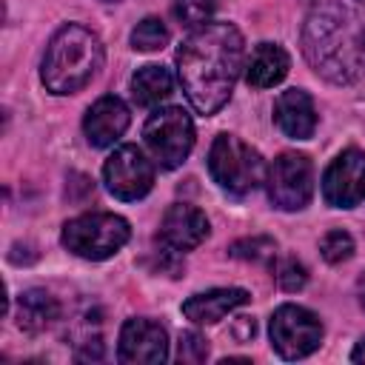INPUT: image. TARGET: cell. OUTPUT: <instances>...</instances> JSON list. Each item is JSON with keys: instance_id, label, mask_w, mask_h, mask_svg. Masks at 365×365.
<instances>
[{"instance_id": "6da1fadb", "label": "cell", "mask_w": 365, "mask_h": 365, "mask_svg": "<svg viewBox=\"0 0 365 365\" xmlns=\"http://www.w3.org/2000/svg\"><path fill=\"white\" fill-rule=\"evenodd\" d=\"M242 68V34L231 23H205L177 48V74L200 114L220 111Z\"/></svg>"}, {"instance_id": "7a4b0ae2", "label": "cell", "mask_w": 365, "mask_h": 365, "mask_svg": "<svg viewBox=\"0 0 365 365\" xmlns=\"http://www.w3.org/2000/svg\"><path fill=\"white\" fill-rule=\"evenodd\" d=\"M305 54L334 83L354 80L365 66V17L339 3L319 6L305 23Z\"/></svg>"}, {"instance_id": "3957f363", "label": "cell", "mask_w": 365, "mask_h": 365, "mask_svg": "<svg viewBox=\"0 0 365 365\" xmlns=\"http://www.w3.org/2000/svg\"><path fill=\"white\" fill-rule=\"evenodd\" d=\"M100 66H103L100 37L80 23H66L48 40L40 77L51 94H74L100 71Z\"/></svg>"}, {"instance_id": "277c9868", "label": "cell", "mask_w": 365, "mask_h": 365, "mask_svg": "<svg viewBox=\"0 0 365 365\" xmlns=\"http://www.w3.org/2000/svg\"><path fill=\"white\" fill-rule=\"evenodd\" d=\"M208 171H211L214 182L222 191L234 194V197H245L259 182H265V163H262V157L248 143H242L234 134H220L211 143Z\"/></svg>"}, {"instance_id": "5b68a950", "label": "cell", "mask_w": 365, "mask_h": 365, "mask_svg": "<svg viewBox=\"0 0 365 365\" xmlns=\"http://www.w3.org/2000/svg\"><path fill=\"white\" fill-rule=\"evenodd\" d=\"M131 237V228L123 217L108 214V211H94L74 217L63 225V245L83 257V259H108L117 254Z\"/></svg>"}, {"instance_id": "8992f818", "label": "cell", "mask_w": 365, "mask_h": 365, "mask_svg": "<svg viewBox=\"0 0 365 365\" xmlns=\"http://www.w3.org/2000/svg\"><path fill=\"white\" fill-rule=\"evenodd\" d=\"M143 137L163 168H177L194 148V123L182 108L165 106L145 120Z\"/></svg>"}, {"instance_id": "52a82bcc", "label": "cell", "mask_w": 365, "mask_h": 365, "mask_svg": "<svg viewBox=\"0 0 365 365\" xmlns=\"http://www.w3.org/2000/svg\"><path fill=\"white\" fill-rule=\"evenodd\" d=\"M268 200L282 211H299L314 194V165L305 154L285 151L265 171Z\"/></svg>"}, {"instance_id": "ba28073f", "label": "cell", "mask_w": 365, "mask_h": 365, "mask_svg": "<svg viewBox=\"0 0 365 365\" xmlns=\"http://www.w3.org/2000/svg\"><path fill=\"white\" fill-rule=\"evenodd\" d=\"M271 345L282 359H302L322 342V322L302 305H279L271 317Z\"/></svg>"}, {"instance_id": "9c48e42d", "label": "cell", "mask_w": 365, "mask_h": 365, "mask_svg": "<svg viewBox=\"0 0 365 365\" xmlns=\"http://www.w3.org/2000/svg\"><path fill=\"white\" fill-rule=\"evenodd\" d=\"M106 188L117 200H140L154 185V165L145 160V154L137 145H120L103 165Z\"/></svg>"}, {"instance_id": "30bf717a", "label": "cell", "mask_w": 365, "mask_h": 365, "mask_svg": "<svg viewBox=\"0 0 365 365\" xmlns=\"http://www.w3.org/2000/svg\"><path fill=\"white\" fill-rule=\"evenodd\" d=\"M322 197L334 208H354L365 200V154L359 148L342 151L325 168Z\"/></svg>"}, {"instance_id": "8fae6325", "label": "cell", "mask_w": 365, "mask_h": 365, "mask_svg": "<svg viewBox=\"0 0 365 365\" xmlns=\"http://www.w3.org/2000/svg\"><path fill=\"white\" fill-rule=\"evenodd\" d=\"M117 356H120V362H128V365L165 362V356H168L165 328L160 322H154V319H145V317L125 319V325L120 328Z\"/></svg>"}, {"instance_id": "7c38bea8", "label": "cell", "mask_w": 365, "mask_h": 365, "mask_svg": "<svg viewBox=\"0 0 365 365\" xmlns=\"http://www.w3.org/2000/svg\"><path fill=\"white\" fill-rule=\"evenodd\" d=\"M208 237V220L200 208L177 202L163 214L160 222V234L157 240L168 248V251H191L197 248L202 240Z\"/></svg>"}, {"instance_id": "4fadbf2b", "label": "cell", "mask_w": 365, "mask_h": 365, "mask_svg": "<svg viewBox=\"0 0 365 365\" xmlns=\"http://www.w3.org/2000/svg\"><path fill=\"white\" fill-rule=\"evenodd\" d=\"M128 106L120 100V97H100L88 111H86V120H83V131L88 137V143L94 148H106L111 145L125 128H128Z\"/></svg>"}, {"instance_id": "5bb4252c", "label": "cell", "mask_w": 365, "mask_h": 365, "mask_svg": "<svg viewBox=\"0 0 365 365\" xmlns=\"http://www.w3.org/2000/svg\"><path fill=\"white\" fill-rule=\"evenodd\" d=\"M274 120L279 131L291 140H308L317 128V108L308 91L302 88H288L277 97L274 103Z\"/></svg>"}, {"instance_id": "9a60e30c", "label": "cell", "mask_w": 365, "mask_h": 365, "mask_svg": "<svg viewBox=\"0 0 365 365\" xmlns=\"http://www.w3.org/2000/svg\"><path fill=\"white\" fill-rule=\"evenodd\" d=\"M251 297L242 288H211L205 294H194L182 302V314L185 319L197 322V325H214L220 322L225 314H231L234 308L245 305Z\"/></svg>"}, {"instance_id": "2e32d148", "label": "cell", "mask_w": 365, "mask_h": 365, "mask_svg": "<svg viewBox=\"0 0 365 365\" xmlns=\"http://www.w3.org/2000/svg\"><path fill=\"white\" fill-rule=\"evenodd\" d=\"M288 54L282 46L277 43H259L251 51V60L245 63V83L254 88H271L277 83H282V77L288 74Z\"/></svg>"}, {"instance_id": "e0dca14e", "label": "cell", "mask_w": 365, "mask_h": 365, "mask_svg": "<svg viewBox=\"0 0 365 365\" xmlns=\"http://www.w3.org/2000/svg\"><path fill=\"white\" fill-rule=\"evenodd\" d=\"M60 317V302L43 291V288H31L23 291L17 297V325L26 334H40L48 325H54V319Z\"/></svg>"}, {"instance_id": "ac0fdd59", "label": "cell", "mask_w": 365, "mask_h": 365, "mask_svg": "<svg viewBox=\"0 0 365 365\" xmlns=\"http://www.w3.org/2000/svg\"><path fill=\"white\" fill-rule=\"evenodd\" d=\"M174 91V80H171V71L163 68V66H143L137 68V74L131 77V94L137 100V106H157L163 103L168 94Z\"/></svg>"}, {"instance_id": "d6986e66", "label": "cell", "mask_w": 365, "mask_h": 365, "mask_svg": "<svg viewBox=\"0 0 365 365\" xmlns=\"http://www.w3.org/2000/svg\"><path fill=\"white\" fill-rule=\"evenodd\" d=\"M165 43H168V29H165L163 20H157V17L140 20V23L134 26V31H131V46H134L137 51H157V48H163Z\"/></svg>"}, {"instance_id": "ffe728a7", "label": "cell", "mask_w": 365, "mask_h": 365, "mask_svg": "<svg viewBox=\"0 0 365 365\" xmlns=\"http://www.w3.org/2000/svg\"><path fill=\"white\" fill-rule=\"evenodd\" d=\"M214 9H217V0H174V14L188 29L205 26L211 20Z\"/></svg>"}, {"instance_id": "44dd1931", "label": "cell", "mask_w": 365, "mask_h": 365, "mask_svg": "<svg viewBox=\"0 0 365 365\" xmlns=\"http://www.w3.org/2000/svg\"><path fill=\"white\" fill-rule=\"evenodd\" d=\"M274 251H277V245H274L271 237L237 240V242L228 248L231 257H237V259H251V262H268V259H274Z\"/></svg>"}, {"instance_id": "7402d4cb", "label": "cell", "mask_w": 365, "mask_h": 365, "mask_svg": "<svg viewBox=\"0 0 365 365\" xmlns=\"http://www.w3.org/2000/svg\"><path fill=\"white\" fill-rule=\"evenodd\" d=\"M319 251H322L325 262H331V265L345 262L354 254V237L348 231H339V228L336 231H328L322 237V242H319Z\"/></svg>"}, {"instance_id": "603a6c76", "label": "cell", "mask_w": 365, "mask_h": 365, "mask_svg": "<svg viewBox=\"0 0 365 365\" xmlns=\"http://www.w3.org/2000/svg\"><path fill=\"white\" fill-rule=\"evenodd\" d=\"M277 282H279L282 291H299L308 282V271L299 259L285 257V259L277 262Z\"/></svg>"}, {"instance_id": "cb8c5ba5", "label": "cell", "mask_w": 365, "mask_h": 365, "mask_svg": "<svg viewBox=\"0 0 365 365\" xmlns=\"http://www.w3.org/2000/svg\"><path fill=\"white\" fill-rule=\"evenodd\" d=\"M205 356H208V339L205 336H200L197 331L180 334V351H177L180 362H202Z\"/></svg>"}, {"instance_id": "d4e9b609", "label": "cell", "mask_w": 365, "mask_h": 365, "mask_svg": "<svg viewBox=\"0 0 365 365\" xmlns=\"http://www.w3.org/2000/svg\"><path fill=\"white\" fill-rule=\"evenodd\" d=\"M77 359H103V342H100V336L83 339V348H77Z\"/></svg>"}, {"instance_id": "484cf974", "label": "cell", "mask_w": 365, "mask_h": 365, "mask_svg": "<svg viewBox=\"0 0 365 365\" xmlns=\"http://www.w3.org/2000/svg\"><path fill=\"white\" fill-rule=\"evenodd\" d=\"M351 359H354V362H365V339H362V342H359V345L354 348V354H351Z\"/></svg>"}, {"instance_id": "4316f807", "label": "cell", "mask_w": 365, "mask_h": 365, "mask_svg": "<svg viewBox=\"0 0 365 365\" xmlns=\"http://www.w3.org/2000/svg\"><path fill=\"white\" fill-rule=\"evenodd\" d=\"M356 297H359V305L365 308V274L356 279Z\"/></svg>"}, {"instance_id": "83f0119b", "label": "cell", "mask_w": 365, "mask_h": 365, "mask_svg": "<svg viewBox=\"0 0 365 365\" xmlns=\"http://www.w3.org/2000/svg\"><path fill=\"white\" fill-rule=\"evenodd\" d=\"M103 3H120V0H103Z\"/></svg>"}]
</instances>
